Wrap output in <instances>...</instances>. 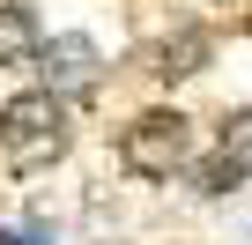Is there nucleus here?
<instances>
[{
  "instance_id": "423d86ee",
  "label": "nucleus",
  "mask_w": 252,
  "mask_h": 245,
  "mask_svg": "<svg viewBox=\"0 0 252 245\" xmlns=\"http://www.w3.org/2000/svg\"><path fill=\"white\" fill-rule=\"evenodd\" d=\"M200 60H208V30H178V37L163 45V67H156V74L178 82V74H200Z\"/></svg>"
},
{
  "instance_id": "6e6552de",
  "label": "nucleus",
  "mask_w": 252,
  "mask_h": 245,
  "mask_svg": "<svg viewBox=\"0 0 252 245\" xmlns=\"http://www.w3.org/2000/svg\"><path fill=\"white\" fill-rule=\"evenodd\" d=\"M245 37H252V8H245Z\"/></svg>"
},
{
  "instance_id": "0eeeda50",
  "label": "nucleus",
  "mask_w": 252,
  "mask_h": 245,
  "mask_svg": "<svg viewBox=\"0 0 252 245\" xmlns=\"http://www.w3.org/2000/svg\"><path fill=\"white\" fill-rule=\"evenodd\" d=\"M0 245H45V238H0Z\"/></svg>"
},
{
  "instance_id": "20e7f679",
  "label": "nucleus",
  "mask_w": 252,
  "mask_h": 245,
  "mask_svg": "<svg viewBox=\"0 0 252 245\" xmlns=\"http://www.w3.org/2000/svg\"><path fill=\"white\" fill-rule=\"evenodd\" d=\"M37 45H45L37 15L23 8V0H0V67H30V60H37Z\"/></svg>"
},
{
  "instance_id": "f257e3e1",
  "label": "nucleus",
  "mask_w": 252,
  "mask_h": 245,
  "mask_svg": "<svg viewBox=\"0 0 252 245\" xmlns=\"http://www.w3.org/2000/svg\"><path fill=\"white\" fill-rule=\"evenodd\" d=\"M67 141H74V127H67V97H52V89H23V97H8V111H0V156H8L15 171H45V164H60Z\"/></svg>"
},
{
  "instance_id": "39448f33",
  "label": "nucleus",
  "mask_w": 252,
  "mask_h": 245,
  "mask_svg": "<svg viewBox=\"0 0 252 245\" xmlns=\"http://www.w3.org/2000/svg\"><path fill=\"white\" fill-rule=\"evenodd\" d=\"M215 156H222L237 178H252V111H230V119H222V134H215Z\"/></svg>"
},
{
  "instance_id": "7ed1b4c3",
  "label": "nucleus",
  "mask_w": 252,
  "mask_h": 245,
  "mask_svg": "<svg viewBox=\"0 0 252 245\" xmlns=\"http://www.w3.org/2000/svg\"><path fill=\"white\" fill-rule=\"evenodd\" d=\"M37 60H45V89H52V97H89V89L104 82V52H96V37H82V30L37 45Z\"/></svg>"
},
{
  "instance_id": "f03ea898",
  "label": "nucleus",
  "mask_w": 252,
  "mask_h": 245,
  "mask_svg": "<svg viewBox=\"0 0 252 245\" xmlns=\"http://www.w3.org/2000/svg\"><path fill=\"white\" fill-rule=\"evenodd\" d=\"M186 156H193V127L178 111H141L119 134V164L134 178H171V171H186Z\"/></svg>"
}]
</instances>
